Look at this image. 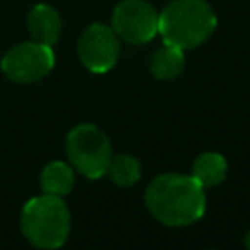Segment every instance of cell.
Instances as JSON below:
<instances>
[{
  "mask_svg": "<svg viewBox=\"0 0 250 250\" xmlns=\"http://www.w3.org/2000/svg\"><path fill=\"white\" fill-rule=\"evenodd\" d=\"M145 201L148 211L170 227L195 223L205 213L203 186L193 176L164 174L154 178L145 193Z\"/></svg>",
  "mask_w": 250,
  "mask_h": 250,
  "instance_id": "1",
  "label": "cell"
},
{
  "mask_svg": "<svg viewBox=\"0 0 250 250\" xmlns=\"http://www.w3.org/2000/svg\"><path fill=\"white\" fill-rule=\"evenodd\" d=\"M217 16L205 0H172L158 16V33L164 43L193 49L215 31Z\"/></svg>",
  "mask_w": 250,
  "mask_h": 250,
  "instance_id": "2",
  "label": "cell"
},
{
  "mask_svg": "<svg viewBox=\"0 0 250 250\" xmlns=\"http://www.w3.org/2000/svg\"><path fill=\"white\" fill-rule=\"evenodd\" d=\"M21 230L39 248H59L70 232V211L61 195H37L21 211Z\"/></svg>",
  "mask_w": 250,
  "mask_h": 250,
  "instance_id": "3",
  "label": "cell"
},
{
  "mask_svg": "<svg viewBox=\"0 0 250 250\" xmlns=\"http://www.w3.org/2000/svg\"><path fill=\"white\" fill-rule=\"evenodd\" d=\"M66 154L72 166L86 178H100L105 174L111 158L107 137L92 123L76 125L66 137Z\"/></svg>",
  "mask_w": 250,
  "mask_h": 250,
  "instance_id": "4",
  "label": "cell"
},
{
  "mask_svg": "<svg viewBox=\"0 0 250 250\" xmlns=\"http://www.w3.org/2000/svg\"><path fill=\"white\" fill-rule=\"evenodd\" d=\"M2 72L14 82H35L47 76L55 66V55L51 45L39 41H23L14 45L2 57Z\"/></svg>",
  "mask_w": 250,
  "mask_h": 250,
  "instance_id": "5",
  "label": "cell"
},
{
  "mask_svg": "<svg viewBox=\"0 0 250 250\" xmlns=\"http://www.w3.org/2000/svg\"><path fill=\"white\" fill-rule=\"evenodd\" d=\"M158 16L145 0H123L113 10L111 27L129 43H146L158 33Z\"/></svg>",
  "mask_w": 250,
  "mask_h": 250,
  "instance_id": "6",
  "label": "cell"
},
{
  "mask_svg": "<svg viewBox=\"0 0 250 250\" xmlns=\"http://www.w3.org/2000/svg\"><path fill=\"white\" fill-rule=\"evenodd\" d=\"M78 55L82 64L92 72H107L119 57V41L113 27L92 23L78 39Z\"/></svg>",
  "mask_w": 250,
  "mask_h": 250,
  "instance_id": "7",
  "label": "cell"
},
{
  "mask_svg": "<svg viewBox=\"0 0 250 250\" xmlns=\"http://www.w3.org/2000/svg\"><path fill=\"white\" fill-rule=\"evenodd\" d=\"M27 27H29V33H31L33 41L53 45V43L59 41L62 21H61L59 12L53 6L37 4V6L31 8V12L27 16Z\"/></svg>",
  "mask_w": 250,
  "mask_h": 250,
  "instance_id": "8",
  "label": "cell"
},
{
  "mask_svg": "<svg viewBox=\"0 0 250 250\" xmlns=\"http://www.w3.org/2000/svg\"><path fill=\"white\" fill-rule=\"evenodd\" d=\"M184 62H186L184 49L164 43L150 57V72L158 80H172L184 70Z\"/></svg>",
  "mask_w": 250,
  "mask_h": 250,
  "instance_id": "9",
  "label": "cell"
},
{
  "mask_svg": "<svg viewBox=\"0 0 250 250\" xmlns=\"http://www.w3.org/2000/svg\"><path fill=\"white\" fill-rule=\"evenodd\" d=\"M191 176L203 186L213 188L227 178V160L219 152H203L193 162Z\"/></svg>",
  "mask_w": 250,
  "mask_h": 250,
  "instance_id": "10",
  "label": "cell"
},
{
  "mask_svg": "<svg viewBox=\"0 0 250 250\" xmlns=\"http://www.w3.org/2000/svg\"><path fill=\"white\" fill-rule=\"evenodd\" d=\"M74 174L72 168L64 162H51L41 172V188L51 195H66L72 189Z\"/></svg>",
  "mask_w": 250,
  "mask_h": 250,
  "instance_id": "11",
  "label": "cell"
},
{
  "mask_svg": "<svg viewBox=\"0 0 250 250\" xmlns=\"http://www.w3.org/2000/svg\"><path fill=\"white\" fill-rule=\"evenodd\" d=\"M105 174H109V178L119 186H133L141 178V164L129 154H117L109 158Z\"/></svg>",
  "mask_w": 250,
  "mask_h": 250,
  "instance_id": "12",
  "label": "cell"
},
{
  "mask_svg": "<svg viewBox=\"0 0 250 250\" xmlns=\"http://www.w3.org/2000/svg\"><path fill=\"white\" fill-rule=\"evenodd\" d=\"M246 246H248V248H250V232H248V234H246Z\"/></svg>",
  "mask_w": 250,
  "mask_h": 250,
  "instance_id": "13",
  "label": "cell"
}]
</instances>
